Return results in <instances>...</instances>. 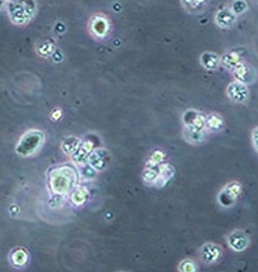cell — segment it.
I'll use <instances>...</instances> for the list:
<instances>
[{
  "label": "cell",
  "instance_id": "6da1fadb",
  "mask_svg": "<svg viewBox=\"0 0 258 272\" xmlns=\"http://www.w3.org/2000/svg\"><path fill=\"white\" fill-rule=\"evenodd\" d=\"M49 186L57 195L71 194L77 184V172L71 165L56 166L49 170Z\"/></svg>",
  "mask_w": 258,
  "mask_h": 272
},
{
  "label": "cell",
  "instance_id": "7a4b0ae2",
  "mask_svg": "<svg viewBox=\"0 0 258 272\" xmlns=\"http://www.w3.org/2000/svg\"><path fill=\"white\" fill-rule=\"evenodd\" d=\"M7 14L15 25H25L37 14L36 0H11L7 3Z\"/></svg>",
  "mask_w": 258,
  "mask_h": 272
},
{
  "label": "cell",
  "instance_id": "3957f363",
  "mask_svg": "<svg viewBox=\"0 0 258 272\" xmlns=\"http://www.w3.org/2000/svg\"><path fill=\"white\" fill-rule=\"evenodd\" d=\"M45 142V134L40 130H29L21 136L15 147V152L22 158L37 154Z\"/></svg>",
  "mask_w": 258,
  "mask_h": 272
},
{
  "label": "cell",
  "instance_id": "277c9868",
  "mask_svg": "<svg viewBox=\"0 0 258 272\" xmlns=\"http://www.w3.org/2000/svg\"><path fill=\"white\" fill-rule=\"evenodd\" d=\"M242 193V185L233 181L226 184L218 194V203L224 209L232 208Z\"/></svg>",
  "mask_w": 258,
  "mask_h": 272
},
{
  "label": "cell",
  "instance_id": "5b68a950",
  "mask_svg": "<svg viewBox=\"0 0 258 272\" xmlns=\"http://www.w3.org/2000/svg\"><path fill=\"white\" fill-rule=\"evenodd\" d=\"M199 259L203 263L207 266H213L218 264L223 258V250L220 245L217 243H205L199 248Z\"/></svg>",
  "mask_w": 258,
  "mask_h": 272
},
{
  "label": "cell",
  "instance_id": "8992f818",
  "mask_svg": "<svg viewBox=\"0 0 258 272\" xmlns=\"http://www.w3.org/2000/svg\"><path fill=\"white\" fill-rule=\"evenodd\" d=\"M226 243H228L231 250L237 252V253H240V252L247 250L250 244V238L244 230L236 229L226 236Z\"/></svg>",
  "mask_w": 258,
  "mask_h": 272
},
{
  "label": "cell",
  "instance_id": "52a82bcc",
  "mask_svg": "<svg viewBox=\"0 0 258 272\" xmlns=\"http://www.w3.org/2000/svg\"><path fill=\"white\" fill-rule=\"evenodd\" d=\"M88 26H90L91 33L98 39H105L111 30L110 21L102 14H96L92 16Z\"/></svg>",
  "mask_w": 258,
  "mask_h": 272
},
{
  "label": "cell",
  "instance_id": "ba28073f",
  "mask_svg": "<svg viewBox=\"0 0 258 272\" xmlns=\"http://www.w3.org/2000/svg\"><path fill=\"white\" fill-rule=\"evenodd\" d=\"M226 95L228 98L237 103H245L247 102L250 95L249 89L247 84L241 83V82L234 81L231 82L226 88Z\"/></svg>",
  "mask_w": 258,
  "mask_h": 272
},
{
  "label": "cell",
  "instance_id": "9c48e42d",
  "mask_svg": "<svg viewBox=\"0 0 258 272\" xmlns=\"http://www.w3.org/2000/svg\"><path fill=\"white\" fill-rule=\"evenodd\" d=\"M110 160L111 155L109 151L106 149H95L88 157L87 163L91 167H93L98 173H102L108 169Z\"/></svg>",
  "mask_w": 258,
  "mask_h": 272
},
{
  "label": "cell",
  "instance_id": "30bf717a",
  "mask_svg": "<svg viewBox=\"0 0 258 272\" xmlns=\"http://www.w3.org/2000/svg\"><path fill=\"white\" fill-rule=\"evenodd\" d=\"M183 123L184 126L206 130V115L195 109H188L183 115Z\"/></svg>",
  "mask_w": 258,
  "mask_h": 272
},
{
  "label": "cell",
  "instance_id": "8fae6325",
  "mask_svg": "<svg viewBox=\"0 0 258 272\" xmlns=\"http://www.w3.org/2000/svg\"><path fill=\"white\" fill-rule=\"evenodd\" d=\"M30 261V253L26 248L22 246L14 247L8 254V262L15 269H23L28 266Z\"/></svg>",
  "mask_w": 258,
  "mask_h": 272
},
{
  "label": "cell",
  "instance_id": "7c38bea8",
  "mask_svg": "<svg viewBox=\"0 0 258 272\" xmlns=\"http://www.w3.org/2000/svg\"><path fill=\"white\" fill-rule=\"evenodd\" d=\"M234 80L238 82H241L244 84H253L257 79L256 69L253 67L252 65L247 63L241 64L237 69L232 72Z\"/></svg>",
  "mask_w": 258,
  "mask_h": 272
},
{
  "label": "cell",
  "instance_id": "4fadbf2b",
  "mask_svg": "<svg viewBox=\"0 0 258 272\" xmlns=\"http://www.w3.org/2000/svg\"><path fill=\"white\" fill-rule=\"evenodd\" d=\"M215 24L221 29H231L237 22V15L230 8H221L214 16Z\"/></svg>",
  "mask_w": 258,
  "mask_h": 272
},
{
  "label": "cell",
  "instance_id": "5bb4252c",
  "mask_svg": "<svg viewBox=\"0 0 258 272\" xmlns=\"http://www.w3.org/2000/svg\"><path fill=\"white\" fill-rule=\"evenodd\" d=\"M207 133H209L207 130H198V128H192L187 126H184L183 130L184 138L186 139L187 143H189V144L192 145L201 144V143L205 141L207 138Z\"/></svg>",
  "mask_w": 258,
  "mask_h": 272
},
{
  "label": "cell",
  "instance_id": "9a60e30c",
  "mask_svg": "<svg viewBox=\"0 0 258 272\" xmlns=\"http://www.w3.org/2000/svg\"><path fill=\"white\" fill-rule=\"evenodd\" d=\"M93 145L94 143L90 141V139H84L80 143L78 149H77L76 152L73 154V161L77 165H84L88 160V157H90L91 153L93 152Z\"/></svg>",
  "mask_w": 258,
  "mask_h": 272
},
{
  "label": "cell",
  "instance_id": "2e32d148",
  "mask_svg": "<svg viewBox=\"0 0 258 272\" xmlns=\"http://www.w3.org/2000/svg\"><path fill=\"white\" fill-rule=\"evenodd\" d=\"M244 63V58L237 51H228L221 57V66L230 72H233Z\"/></svg>",
  "mask_w": 258,
  "mask_h": 272
},
{
  "label": "cell",
  "instance_id": "e0dca14e",
  "mask_svg": "<svg viewBox=\"0 0 258 272\" xmlns=\"http://www.w3.org/2000/svg\"><path fill=\"white\" fill-rule=\"evenodd\" d=\"M175 176V168L171 163H165L162 162L160 165V172H159V176H157L155 182H154V186L155 187H163L168 184L170 180H172V177Z\"/></svg>",
  "mask_w": 258,
  "mask_h": 272
},
{
  "label": "cell",
  "instance_id": "ac0fdd59",
  "mask_svg": "<svg viewBox=\"0 0 258 272\" xmlns=\"http://www.w3.org/2000/svg\"><path fill=\"white\" fill-rule=\"evenodd\" d=\"M199 63L207 71H215L221 66V57L215 52L205 51L201 54Z\"/></svg>",
  "mask_w": 258,
  "mask_h": 272
},
{
  "label": "cell",
  "instance_id": "d6986e66",
  "mask_svg": "<svg viewBox=\"0 0 258 272\" xmlns=\"http://www.w3.org/2000/svg\"><path fill=\"white\" fill-rule=\"evenodd\" d=\"M182 5L188 13L190 14H201L205 11L209 0H180Z\"/></svg>",
  "mask_w": 258,
  "mask_h": 272
},
{
  "label": "cell",
  "instance_id": "ffe728a7",
  "mask_svg": "<svg viewBox=\"0 0 258 272\" xmlns=\"http://www.w3.org/2000/svg\"><path fill=\"white\" fill-rule=\"evenodd\" d=\"M80 143H82V139L77 137V136H67V137H65L63 139V142H61V150H63V152L65 154L72 155L73 157V154H74L77 149L79 147Z\"/></svg>",
  "mask_w": 258,
  "mask_h": 272
},
{
  "label": "cell",
  "instance_id": "44dd1931",
  "mask_svg": "<svg viewBox=\"0 0 258 272\" xmlns=\"http://www.w3.org/2000/svg\"><path fill=\"white\" fill-rule=\"evenodd\" d=\"M224 128V120H223L222 116L215 112L206 115V130L209 132H213V133H218L221 132Z\"/></svg>",
  "mask_w": 258,
  "mask_h": 272
},
{
  "label": "cell",
  "instance_id": "7402d4cb",
  "mask_svg": "<svg viewBox=\"0 0 258 272\" xmlns=\"http://www.w3.org/2000/svg\"><path fill=\"white\" fill-rule=\"evenodd\" d=\"M160 165H151V163H145L142 178H143V181L146 185L154 186V182H155L157 176H159Z\"/></svg>",
  "mask_w": 258,
  "mask_h": 272
},
{
  "label": "cell",
  "instance_id": "603a6c76",
  "mask_svg": "<svg viewBox=\"0 0 258 272\" xmlns=\"http://www.w3.org/2000/svg\"><path fill=\"white\" fill-rule=\"evenodd\" d=\"M90 199V193L85 187H75L71 193V201L75 207H82Z\"/></svg>",
  "mask_w": 258,
  "mask_h": 272
},
{
  "label": "cell",
  "instance_id": "cb8c5ba5",
  "mask_svg": "<svg viewBox=\"0 0 258 272\" xmlns=\"http://www.w3.org/2000/svg\"><path fill=\"white\" fill-rule=\"evenodd\" d=\"M37 52L40 54L41 57L48 58L53 56V53L56 52V44L50 39L40 42L37 46Z\"/></svg>",
  "mask_w": 258,
  "mask_h": 272
},
{
  "label": "cell",
  "instance_id": "d4e9b609",
  "mask_svg": "<svg viewBox=\"0 0 258 272\" xmlns=\"http://www.w3.org/2000/svg\"><path fill=\"white\" fill-rule=\"evenodd\" d=\"M199 269L197 263L191 259H184L183 260L178 266V270L182 272H196Z\"/></svg>",
  "mask_w": 258,
  "mask_h": 272
},
{
  "label": "cell",
  "instance_id": "484cf974",
  "mask_svg": "<svg viewBox=\"0 0 258 272\" xmlns=\"http://www.w3.org/2000/svg\"><path fill=\"white\" fill-rule=\"evenodd\" d=\"M165 158V154L163 151L161 150H155L154 152L149 154V157L147 160H146V163H151V165H160L162 163Z\"/></svg>",
  "mask_w": 258,
  "mask_h": 272
},
{
  "label": "cell",
  "instance_id": "4316f807",
  "mask_svg": "<svg viewBox=\"0 0 258 272\" xmlns=\"http://www.w3.org/2000/svg\"><path fill=\"white\" fill-rule=\"evenodd\" d=\"M231 9L236 15H241L248 9V5L245 0H234L232 5H231Z\"/></svg>",
  "mask_w": 258,
  "mask_h": 272
},
{
  "label": "cell",
  "instance_id": "83f0119b",
  "mask_svg": "<svg viewBox=\"0 0 258 272\" xmlns=\"http://www.w3.org/2000/svg\"><path fill=\"white\" fill-rule=\"evenodd\" d=\"M82 167V176L84 178H86V180H93V178L96 176V170L93 168V167H91L88 163H84V165H80Z\"/></svg>",
  "mask_w": 258,
  "mask_h": 272
},
{
  "label": "cell",
  "instance_id": "f1b7e54d",
  "mask_svg": "<svg viewBox=\"0 0 258 272\" xmlns=\"http://www.w3.org/2000/svg\"><path fill=\"white\" fill-rule=\"evenodd\" d=\"M252 142H253L254 149H255L256 152L258 153V126L254 128L252 132Z\"/></svg>",
  "mask_w": 258,
  "mask_h": 272
},
{
  "label": "cell",
  "instance_id": "f546056e",
  "mask_svg": "<svg viewBox=\"0 0 258 272\" xmlns=\"http://www.w3.org/2000/svg\"><path fill=\"white\" fill-rule=\"evenodd\" d=\"M53 117H56L55 118L56 120L59 119L61 117V111L60 110H57L56 112H53V114H52V119H53Z\"/></svg>",
  "mask_w": 258,
  "mask_h": 272
},
{
  "label": "cell",
  "instance_id": "4dcf8cb0",
  "mask_svg": "<svg viewBox=\"0 0 258 272\" xmlns=\"http://www.w3.org/2000/svg\"><path fill=\"white\" fill-rule=\"evenodd\" d=\"M1 1H2V6H3V5H5L6 1H7V3H8L9 1H11V0H1Z\"/></svg>",
  "mask_w": 258,
  "mask_h": 272
}]
</instances>
